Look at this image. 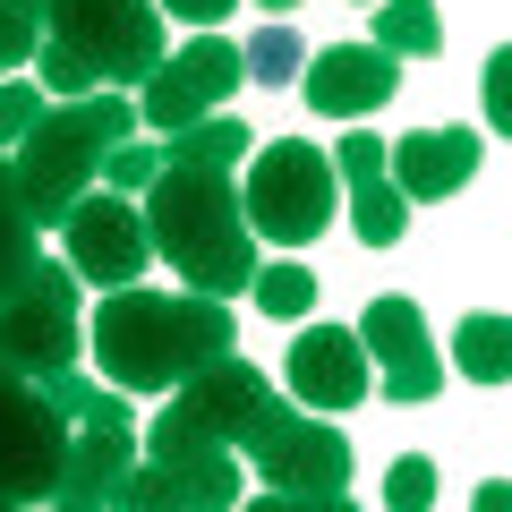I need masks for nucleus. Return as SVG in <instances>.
Returning a JSON list of instances; mask_svg holds the SVG:
<instances>
[{"label":"nucleus","mask_w":512,"mask_h":512,"mask_svg":"<svg viewBox=\"0 0 512 512\" xmlns=\"http://www.w3.org/2000/svg\"><path fill=\"white\" fill-rule=\"evenodd\" d=\"M393 86H402V69L384 43H325V52L299 60V94H308L316 120H367V111L393 103Z\"/></svg>","instance_id":"nucleus-15"},{"label":"nucleus","mask_w":512,"mask_h":512,"mask_svg":"<svg viewBox=\"0 0 512 512\" xmlns=\"http://www.w3.org/2000/svg\"><path fill=\"white\" fill-rule=\"evenodd\" d=\"M154 171H163V146H146V137H120L103 154V188H120V197H146Z\"/></svg>","instance_id":"nucleus-26"},{"label":"nucleus","mask_w":512,"mask_h":512,"mask_svg":"<svg viewBox=\"0 0 512 512\" xmlns=\"http://www.w3.org/2000/svg\"><path fill=\"white\" fill-rule=\"evenodd\" d=\"M128 487H137V419H77L60 504H128Z\"/></svg>","instance_id":"nucleus-17"},{"label":"nucleus","mask_w":512,"mask_h":512,"mask_svg":"<svg viewBox=\"0 0 512 512\" xmlns=\"http://www.w3.org/2000/svg\"><path fill=\"white\" fill-rule=\"evenodd\" d=\"M265 410H274V384H265V367L239 359V350H222V359H205L197 376L171 384V419H188L197 436H222V444H239Z\"/></svg>","instance_id":"nucleus-14"},{"label":"nucleus","mask_w":512,"mask_h":512,"mask_svg":"<svg viewBox=\"0 0 512 512\" xmlns=\"http://www.w3.org/2000/svg\"><path fill=\"white\" fill-rule=\"evenodd\" d=\"M137 205H146L154 256H163L188 291H205V299H239V291H248V274H256V231H248V214H239L231 171L163 163Z\"/></svg>","instance_id":"nucleus-2"},{"label":"nucleus","mask_w":512,"mask_h":512,"mask_svg":"<svg viewBox=\"0 0 512 512\" xmlns=\"http://www.w3.org/2000/svg\"><path fill=\"white\" fill-rule=\"evenodd\" d=\"M154 9H171V18H188V26H222L239 0H154Z\"/></svg>","instance_id":"nucleus-30"},{"label":"nucleus","mask_w":512,"mask_h":512,"mask_svg":"<svg viewBox=\"0 0 512 512\" xmlns=\"http://www.w3.org/2000/svg\"><path fill=\"white\" fill-rule=\"evenodd\" d=\"M43 35L69 43L94 86H146L163 60V9L154 0H43Z\"/></svg>","instance_id":"nucleus-7"},{"label":"nucleus","mask_w":512,"mask_h":512,"mask_svg":"<svg viewBox=\"0 0 512 512\" xmlns=\"http://www.w3.org/2000/svg\"><path fill=\"white\" fill-rule=\"evenodd\" d=\"M137 137V103L120 86H94V94H69V103H43V120L9 146V171H18V197L35 214V231H60L69 205L103 180V154Z\"/></svg>","instance_id":"nucleus-3"},{"label":"nucleus","mask_w":512,"mask_h":512,"mask_svg":"<svg viewBox=\"0 0 512 512\" xmlns=\"http://www.w3.org/2000/svg\"><path fill=\"white\" fill-rule=\"evenodd\" d=\"M69 470V419L52 410L43 376L0 367V504H60Z\"/></svg>","instance_id":"nucleus-9"},{"label":"nucleus","mask_w":512,"mask_h":512,"mask_svg":"<svg viewBox=\"0 0 512 512\" xmlns=\"http://www.w3.org/2000/svg\"><path fill=\"white\" fill-rule=\"evenodd\" d=\"M86 350V308H77L69 256H35L18 291H0V367L18 376H60Z\"/></svg>","instance_id":"nucleus-8"},{"label":"nucleus","mask_w":512,"mask_h":512,"mask_svg":"<svg viewBox=\"0 0 512 512\" xmlns=\"http://www.w3.org/2000/svg\"><path fill=\"white\" fill-rule=\"evenodd\" d=\"M359 342H367V367H376L384 402H436L444 393V350H436V333H427L419 299H402V291L367 299Z\"/></svg>","instance_id":"nucleus-12"},{"label":"nucleus","mask_w":512,"mask_h":512,"mask_svg":"<svg viewBox=\"0 0 512 512\" xmlns=\"http://www.w3.org/2000/svg\"><path fill=\"white\" fill-rule=\"evenodd\" d=\"M43 103H52V94H43L35 77H0V146H18L26 128L43 120Z\"/></svg>","instance_id":"nucleus-27"},{"label":"nucleus","mask_w":512,"mask_h":512,"mask_svg":"<svg viewBox=\"0 0 512 512\" xmlns=\"http://www.w3.org/2000/svg\"><path fill=\"white\" fill-rule=\"evenodd\" d=\"M282 384H291L299 410H359L376 393V367H367L359 325H308L299 316V342L282 359Z\"/></svg>","instance_id":"nucleus-13"},{"label":"nucleus","mask_w":512,"mask_h":512,"mask_svg":"<svg viewBox=\"0 0 512 512\" xmlns=\"http://www.w3.org/2000/svg\"><path fill=\"white\" fill-rule=\"evenodd\" d=\"M239 495H248V461H239V444L197 436L188 419L154 410L146 461H137L128 504H137V512H222V504H239Z\"/></svg>","instance_id":"nucleus-6"},{"label":"nucleus","mask_w":512,"mask_h":512,"mask_svg":"<svg viewBox=\"0 0 512 512\" xmlns=\"http://www.w3.org/2000/svg\"><path fill=\"white\" fill-rule=\"evenodd\" d=\"M478 154H487V137H478V128H419V137H384V180L402 188L410 205H436V197H453V188L478 180Z\"/></svg>","instance_id":"nucleus-16"},{"label":"nucleus","mask_w":512,"mask_h":512,"mask_svg":"<svg viewBox=\"0 0 512 512\" xmlns=\"http://www.w3.org/2000/svg\"><path fill=\"white\" fill-rule=\"evenodd\" d=\"M239 461L248 478L274 487V504L291 512H333L350 495V436L325 419V410H265V419L239 436Z\"/></svg>","instance_id":"nucleus-4"},{"label":"nucleus","mask_w":512,"mask_h":512,"mask_svg":"<svg viewBox=\"0 0 512 512\" xmlns=\"http://www.w3.org/2000/svg\"><path fill=\"white\" fill-rule=\"evenodd\" d=\"M512 120V52H487V128Z\"/></svg>","instance_id":"nucleus-29"},{"label":"nucleus","mask_w":512,"mask_h":512,"mask_svg":"<svg viewBox=\"0 0 512 512\" xmlns=\"http://www.w3.org/2000/svg\"><path fill=\"white\" fill-rule=\"evenodd\" d=\"M248 291H256V308H265V316H282V325H299V316L316 308V274L299 265V256H274V265H256V274H248Z\"/></svg>","instance_id":"nucleus-23"},{"label":"nucleus","mask_w":512,"mask_h":512,"mask_svg":"<svg viewBox=\"0 0 512 512\" xmlns=\"http://www.w3.org/2000/svg\"><path fill=\"white\" fill-rule=\"evenodd\" d=\"M350 231L367 239V248H393V239L410 231V197L384 171H367V180H350Z\"/></svg>","instance_id":"nucleus-22"},{"label":"nucleus","mask_w":512,"mask_h":512,"mask_svg":"<svg viewBox=\"0 0 512 512\" xmlns=\"http://www.w3.org/2000/svg\"><path fill=\"white\" fill-rule=\"evenodd\" d=\"M239 214H248L256 239H274V248L325 239V222H333V163H325V146H308V137L248 146V163H239Z\"/></svg>","instance_id":"nucleus-5"},{"label":"nucleus","mask_w":512,"mask_h":512,"mask_svg":"<svg viewBox=\"0 0 512 512\" xmlns=\"http://www.w3.org/2000/svg\"><path fill=\"white\" fill-rule=\"evenodd\" d=\"M453 367H461V376H470V384H504L512 376V325H504V316H461V333H453Z\"/></svg>","instance_id":"nucleus-20"},{"label":"nucleus","mask_w":512,"mask_h":512,"mask_svg":"<svg viewBox=\"0 0 512 512\" xmlns=\"http://www.w3.org/2000/svg\"><path fill=\"white\" fill-rule=\"evenodd\" d=\"M35 52H43V0H0V77L35 69Z\"/></svg>","instance_id":"nucleus-25"},{"label":"nucleus","mask_w":512,"mask_h":512,"mask_svg":"<svg viewBox=\"0 0 512 512\" xmlns=\"http://www.w3.org/2000/svg\"><path fill=\"white\" fill-rule=\"evenodd\" d=\"M256 9H274V18H291V9H299V0H256Z\"/></svg>","instance_id":"nucleus-31"},{"label":"nucleus","mask_w":512,"mask_h":512,"mask_svg":"<svg viewBox=\"0 0 512 512\" xmlns=\"http://www.w3.org/2000/svg\"><path fill=\"white\" fill-rule=\"evenodd\" d=\"M60 248H69V274H77V282H94V291H120V282H137V274L154 265L146 205L94 180L86 197L69 205V222H60Z\"/></svg>","instance_id":"nucleus-11"},{"label":"nucleus","mask_w":512,"mask_h":512,"mask_svg":"<svg viewBox=\"0 0 512 512\" xmlns=\"http://www.w3.org/2000/svg\"><path fill=\"white\" fill-rule=\"evenodd\" d=\"M239 86H248V60H239V43L214 35V26H197V43H188V52H163V60H154V77L137 86V120L163 128V137H180L188 120L222 111Z\"/></svg>","instance_id":"nucleus-10"},{"label":"nucleus","mask_w":512,"mask_h":512,"mask_svg":"<svg viewBox=\"0 0 512 512\" xmlns=\"http://www.w3.org/2000/svg\"><path fill=\"white\" fill-rule=\"evenodd\" d=\"M94 367H103V384H120V393H171L180 376H197L205 359H222V350L239 342L231 325V299H205V291H146V282H120V291H103V308H94Z\"/></svg>","instance_id":"nucleus-1"},{"label":"nucleus","mask_w":512,"mask_h":512,"mask_svg":"<svg viewBox=\"0 0 512 512\" xmlns=\"http://www.w3.org/2000/svg\"><path fill=\"white\" fill-rule=\"evenodd\" d=\"M384 504H393V512H419V504H436V461L402 453V461H393V478H384Z\"/></svg>","instance_id":"nucleus-28"},{"label":"nucleus","mask_w":512,"mask_h":512,"mask_svg":"<svg viewBox=\"0 0 512 512\" xmlns=\"http://www.w3.org/2000/svg\"><path fill=\"white\" fill-rule=\"evenodd\" d=\"M393 60H436L444 52V18H436V0H376V35Z\"/></svg>","instance_id":"nucleus-19"},{"label":"nucleus","mask_w":512,"mask_h":512,"mask_svg":"<svg viewBox=\"0 0 512 512\" xmlns=\"http://www.w3.org/2000/svg\"><path fill=\"white\" fill-rule=\"evenodd\" d=\"M256 146V128L231 120V111H205V120H188L180 137H163V163H188V171H239Z\"/></svg>","instance_id":"nucleus-18"},{"label":"nucleus","mask_w":512,"mask_h":512,"mask_svg":"<svg viewBox=\"0 0 512 512\" xmlns=\"http://www.w3.org/2000/svg\"><path fill=\"white\" fill-rule=\"evenodd\" d=\"M239 60H248V77H256V86H291V77H299V60H308V43L291 35V18H274L256 43H239Z\"/></svg>","instance_id":"nucleus-24"},{"label":"nucleus","mask_w":512,"mask_h":512,"mask_svg":"<svg viewBox=\"0 0 512 512\" xmlns=\"http://www.w3.org/2000/svg\"><path fill=\"white\" fill-rule=\"evenodd\" d=\"M35 256H43V231L26 214V197H18V171L0 163V291H18L35 274Z\"/></svg>","instance_id":"nucleus-21"}]
</instances>
